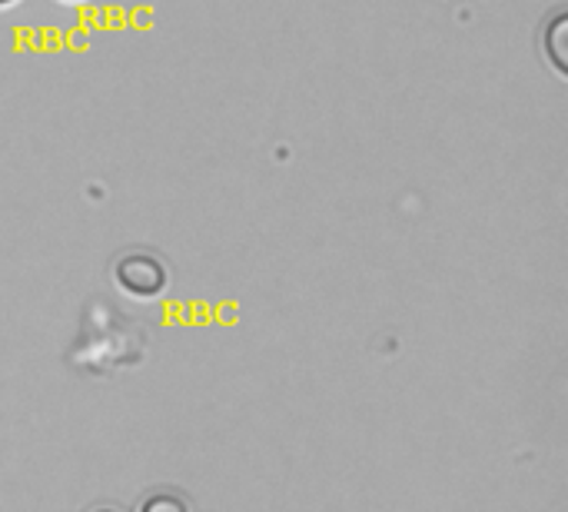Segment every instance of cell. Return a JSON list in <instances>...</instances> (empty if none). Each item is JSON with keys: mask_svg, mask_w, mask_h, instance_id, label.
I'll return each mask as SVG.
<instances>
[{"mask_svg": "<svg viewBox=\"0 0 568 512\" xmlns=\"http://www.w3.org/2000/svg\"><path fill=\"white\" fill-rule=\"evenodd\" d=\"M116 280H120V287H123L126 293H133V297H153V293H160L163 283H166V270H163L153 257L133 253V257H123V260H120Z\"/></svg>", "mask_w": 568, "mask_h": 512, "instance_id": "obj_1", "label": "cell"}, {"mask_svg": "<svg viewBox=\"0 0 568 512\" xmlns=\"http://www.w3.org/2000/svg\"><path fill=\"white\" fill-rule=\"evenodd\" d=\"M0 3H10V0H0Z\"/></svg>", "mask_w": 568, "mask_h": 512, "instance_id": "obj_4", "label": "cell"}, {"mask_svg": "<svg viewBox=\"0 0 568 512\" xmlns=\"http://www.w3.org/2000/svg\"><path fill=\"white\" fill-rule=\"evenodd\" d=\"M140 512H190V506L176 496V493H153Z\"/></svg>", "mask_w": 568, "mask_h": 512, "instance_id": "obj_2", "label": "cell"}, {"mask_svg": "<svg viewBox=\"0 0 568 512\" xmlns=\"http://www.w3.org/2000/svg\"><path fill=\"white\" fill-rule=\"evenodd\" d=\"M97 512H116V510H97Z\"/></svg>", "mask_w": 568, "mask_h": 512, "instance_id": "obj_3", "label": "cell"}]
</instances>
